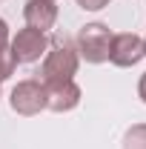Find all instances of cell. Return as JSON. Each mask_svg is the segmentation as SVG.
<instances>
[{
  "instance_id": "cell-1",
  "label": "cell",
  "mask_w": 146,
  "mask_h": 149,
  "mask_svg": "<svg viewBox=\"0 0 146 149\" xmlns=\"http://www.w3.org/2000/svg\"><path fill=\"white\" fill-rule=\"evenodd\" d=\"M80 69V55L66 37H55L49 40V49L40 63V80L49 83H63V80H74V74Z\"/></svg>"
},
{
  "instance_id": "cell-3",
  "label": "cell",
  "mask_w": 146,
  "mask_h": 149,
  "mask_svg": "<svg viewBox=\"0 0 146 149\" xmlns=\"http://www.w3.org/2000/svg\"><path fill=\"white\" fill-rule=\"evenodd\" d=\"M9 106L12 112H17L23 118H35L46 109V83L37 80V77H29V80H20L17 86L9 95Z\"/></svg>"
},
{
  "instance_id": "cell-13",
  "label": "cell",
  "mask_w": 146,
  "mask_h": 149,
  "mask_svg": "<svg viewBox=\"0 0 146 149\" xmlns=\"http://www.w3.org/2000/svg\"><path fill=\"white\" fill-rule=\"evenodd\" d=\"M143 55H146V37H143Z\"/></svg>"
},
{
  "instance_id": "cell-12",
  "label": "cell",
  "mask_w": 146,
  "mask_h": 149,
  "mask_svg": "<svg viewBox=\"0 0 146 149\" xmlns=\"http://www.w3.org/2000/svg\"><path fill=\"white\" fill-rule=\"evenodd\" d=\"M138 97L146 103V72L140 74V80H138Z\"/></svg>"
},
{
  "instance_id": "cell-5",
  "label": "cell",
  "mask_w": 146,
  "mask_h": 149,
  "mask_svg": "<svg viewBox=\"0 0 146 149\" xmlns=\"http://www.w3.org/2000/svg\"><path fill=\"white\" fill-rule=\"evenodd\" d=\"M143 37L135 35V32H120V35L112 37L109 46V63L117 69H132L143 60Z\"/></svg>"
},
{
  "instance_id": "cell-10",
  "label": "cell",
  "mask_w": 146,
  "mask_h": 149,
  "mask_svg": "<svg viewBox=\"0 0 146 149\" xmlns=\"http://www.w3.org/2000/svg\"><path fill=\"white\" fill-rule=\"evenodd\" d=\"M83 12H100V9H106L109 6V0H74Z\"/></svg>"
},
{
  "instance_id": "cell-9",
  "label": "cell",
  "mask_w": 146,
  "mask_h": 149,
  "mask_svg": "<svg viewBox=\"0 0 146 149\" xmlns=\"http://www.w3.org/2000/svg\"><path fill=\"white\" fill-rule=\"evenodd\" d=\"M15 69H17V63H15V57H12V52L6 49V52L0 55V83H3V80H9V77L15 74Z\"/></svg>"
},
{
  "instance_id": "cell-4",
  "label": "cell",
  "mask_w": 146,
  "mask_h": 149,
  "mask_svg": "<svg viewBox=\"0 0 146 149\" xmlns=\"http://www.w3.org/2000/svg\"><path fill=\"white\" fill-rule=\"evenodd\" d=\"M49 49V35L37 32V29H17V35L9 40V52L15 57V63H37Z\"/></svg>"
},
{
  "instance_id": "cell-11",
  "label": "cell",
  "mask_w": 146,
  "mask_h": 149,
  "mask_svg": "<svg viewBox=\"0 0 146 149\" xmlns=\"http://www.w3.org/2000/svg\"><path fill=\"white\" fill-rule=\"evenodd\" d=\"M9 40H12V32H9V23L0 17V55L9 49Z\"/></svg>"
},
{
  "instance_id": "cell-7",
  "label": "cell",
  "mask_w": 146,
  "mask_h": 149,
  "mask_svg": "<svg viewBox=\"0 0 146 149\" xmlns=\"http://www.w3.org/2000/svg\"><path fill=\"white\" fill-rule=\"evenodd\" d=\"M23 20L29 29L49 32L57 23V0H26L23 6Z\"/></svg>"
},
{
  "instance_id": "cell-2",
  "label": "cell",
  "mask_w": 146,
  "mask_h": 149,
  "mask_svg": "<svg viewBox=\"0 0 146 149\" xmlns=\"http://www.w3.org/2000/svg\"><path fill=\"white\" fill-rule=\"evenodd\" d=\"M112 32L106 23H100V20H95V23H86V26H80V32L74 37V49H77V55L80 60H86V63H106L109 60V46H112Z\"/></svg>"
},
{
  "instance_id": "cell-8",
  "label": "cell",
  "mask_w": 146,
  "mask_h": 149,
  "mask_svg": "<svg viewBox=\"0 0 146 149\" xmlns=\"http://www.w3.org/2000/svg\"><path fill=\"white\" fill-rule=\"evenodd\" d=\"M120 149H146V123H132L123 132Z\"/></svg>"
},
{
  "instance_id": "cell-6",
  "label": "cell",
  "mask_w": 146,
  "mask_h": 149,
  "mask_svg": "<svg viewBox=\"0 0 146 149\" xmlns=\"http://www.w3.org/2000/svg\"><path fill=\"white\" fill-rule=\"evenodd\" d=\"M80 86L74 83V80H63V83H49L46 86V109L57 112V115H63V112H72L80 106Z\"/></svg>"
}]
</instances>
